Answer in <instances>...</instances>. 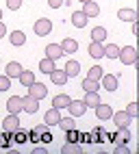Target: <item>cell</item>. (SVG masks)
Returning a JSON list of instances; mask_svg holds the SVG:
<instances>
[{
    "mask_svg": "<svg viewBox=\"0 0 139 154\" xmlns=\"http://www.w3.org/2000/svg\"><path fill=\"white\" fill-rule=\"evenodd\" d=\"M117 61H122V65H135V63H137V50H135L133 46H124V48H120Z\"/></svg>",
    "mask_w": 139,
    "mask_h": 154,
    "instance_id": "cell-1",
    "label": "cell"
},
{
    "mask_svg": "<svg viewBox=\"0 0 139 154\" xmlns=\"http://www.w3.org/2000/svg\"><path fill=\"white\" fill-rule=\"evenodd\" d=\"M83 102H85L87 109H96L98 104H100V94H98V91H87L85 98H83Z\"/></svg>",
    "mask_w": 139,
    "mask_h": 154,
    "instance_id": "cell-11",
    "label": "cell"
},
{
    "mask_svg": "<svg viewBox=\"0 0 139 154\" xmlns=\"http://www.w3.org/2000/svg\"><path fill=\"white\" fill-rule=\"evenodd\" d=\"M113 152H115V154H131V150H128L124 143H120V141H117V146H115V150H113Z\"/></svg>",
    "mask_w": 139,
    "mask_h": 154,
    "instance_id": "cell-36",
    "label": "cell"
},
{
    "mask_svg": "<svg viewBox=\"0 0 139 154\" xmlns=\"http://www.w3.org/2000/svg\"><path fill=\"white\" fill-rule=\"evenodd\" d=\"M5 35H7V26L2 24V20H0V39H2Z\"/></svg>",
    "mask_w": 139,
    "mask_h": 154,
    "instance_id": "cell-42",
    "label": "cell"
},
{
    "mask_svg": "<svg viewBox=\"0 0 139 154\" xmlns=\"http://www.w3.org/2000/svg\"><path fill=\"white\" fill-rule=\"evenodd\" d=\"M11 139H13L15 143H24V141H26V130H20V128L13 130V132H11Z\"/></svg>",
    "mask_w": 139,
    "mask_h": 154,
    "instance_id": "cell-32",
    "label": "cell"
},
{
    "mask_svg": "<svg viewBox=\"0 0 139 154\" xmlns=\"http://www.w3.org/2000/svg\"><path fill=\"white\" fill-rule=\"evenodd\" d=\"M61 50H63V54H74L76 50H78V44H76V39H72V37H65L61 44Z\"/></svg>",
    "mask_w": 139,
    "mask_h": 154,
    "instance_id": "cell-12",
    "label": "cell"
},
{
    "mask_svg": "<svg viewBox=\"0 0 139 154\" xmlns=\"http://www.w3.org/2000/svg\"><path fill=\"white\" fill-rule=\"evenodd\" d=\"M7 111L9 113H22V98H20V96H11L7 100Z\"/></svg>",
    "mask_w": 139,
    "mask_h": 154,
    "instance_id": "cell-17",
    "label": "cell"
},
{
    "mask_svg": "<svg viewBox=\"0 0 139 154\" xmlns=\"http://www.w3.org/2000/svg\"><path fill=\"white\" fill-rule=\"evenodd\" d=\"M100 87H104V91H117V76L115 74H102Z\"/></svg>",
    "mask_w": 139,
    "mask_h": 154,
    "instance_id": "cell-8",
    "label": "cell"
},
{
    "mask_svg": "<svg viewBox=\"0 0 139 154\" xmlns=\"http://www.w3.org/2000/svg\"><path fill=\"white\" fill-rule=\"evenodd\" d=\"M81 2H89V0H81Z\"/></svg>",
    "mask_w": 139,
    "mask_h": 154,
    "instance_id": "cell-45",
    "label": "cell"
},
{
    "mask_svg": "<svg viewBox=\"0 0 139 154\" xmlns=\"http://www.w3.org/2000/svg\"><path fill=\"white\" fill-rule=\"evenodd\" d=\"M63 2H65V0H48V7H50V9H59Z\"/></svg>",
    "mask_w": 139,
    "mask_h": 154,
    "instance_id": "cell-40",
    "label": "cell"
},
{
    "mask_svg": "<svg viewBox=\"0 0 139 154\" xmlns=\"http://www.w3.org/2000/svg\"><path fill=\"white\" fill-rule=\"evenodd\" d=\"M52 69H57V61L48 59V57L39 61V72H42V74H50Z\"/></svg>",
    "mask_w": 139,
    "mask_h": 154,
    "instance_id": "cell-24",
    "label": "cell"
},
{
    "mask_svg": "<svg viewBox=\"0 0 139 154\" xmlns=\"http://www.w3.org/2000/svg\"><path fill=\"white\" fill-rule=\"evenodd\" d=\"M117 17H120L122 22H135V20H137V11H135V9H120V11H117Z\"/></svg>",
    "mask_w": 139,
    "mask_h": 154,
    "instance_id": "cell-25",
    "label": "cell"
},
{
    "mask_svg": "<svg viewBox=\"0 0 139 154\" xmlns=\"http://www.w3.org/2000/svg\"><path fill=\"white\" fill-rule=\"evenodd\" d=\"M117 54H120V46L117 44H107L104 46V57L107 59H117Z\"/></svg>",
    "mask_w": 139,
    "mask_h": 154,
    "instance_id": "cell-29",
    "label": "cell"
},
{
    "mask_svg": "<svg viewBox=\"0 0 139 154\" xmlns=\"http://www.w3.org/2000/svg\"><path fill=\"white\" fill-rule=\"evenodd\" d=\"M111 119L115 122V126H117V128H128V126H131V122H133V117L128 115L126 111H120V113H113V115H111Z\"/></svg>",
    "mask_w": 139,
    "mask_h": 154,
    "instance_id": "cell-7",
    "label": "cell"
},
{
    "mask_svg": "<svg viewBox=\"0 0 139 154\" xmlns=\"http://www.w3.org/2000/svg\"><path fill=\"white\" fill-rule=\"evenodd\" d=\"M39 111V100L33 98V96H24L22 98V113H37Z\"/></svg>",
    "mask_w": 139,
    "mask_h": 154,
    "instance_id": "cell-6",
    "label": "cell"
},
{
    "mask_svg": "<svg viewBox=\"0 0 139 154\" xmlns=\"http://www.w3.org/2000/svg\"><path fill=\"white\" fill-rule=\"evenodd\" d=\"M65 74L70 76V78H74V76H78L81 74V63L78 61H65Z\"/></svg>",
    "mask_w": 139,
    "mask_h": 154,
    "instance_id": "cell-21",
    "label": "cell"
},
{
    "mask_svg": "<svg viewBox=\"0 0 139 154\" xmlns=\"http://www.w3.org/2000/svg\"><path fill=\"white\" fill-rule=\"evenodd\" d=\"M26 139H31L33 143H37V141H39V132H37L35 128H31V130H28V135H26Z\"/></svg>",
    "mask_w": 139,
    "mask_h": 154,
    "instance_id": "cell-38",
    "label": "cell"
},
{
    "mask_svg": "<svg viewBox=\"0 0 139 154\" xmlns=\"http://www.w3.org/2000/svg\"><path fill=\"white\" fill-rule=\"evenodd\" d=\"M9 39H11V44H13L15 48H20V46L26 44V35L22 33V30H13V33L9 35Z\"/></svg>",
    "mask_w": 139,
    "mask_h": 154,
    "instance_id": "cell-26",
    "label": "cell"
},
{
    "mask_svg": "<svg viewBox=\"0 0 139 154\" xmlns=\"http://www.w3.org/2000/svg\"><path fill=\"white\" fill-rule=\"evenodd\" d=\"M35 130L39 132V135H42V132H44V130H48V126H46V124H39V126H35Z\"/></svg>",
    "mask_w": 139,
    "mask_h": 154,
    "instance_id": "cell-43",
    "label": "cell"
},
{
    "mask_svg": "<svg viewBox=\"0 0 139 154\" xmlns=\"http://www.w3.org/2000/svg\"><path fill=\"white\" fill-rule=\"evenodd\" d=\"M33 30H35L37 37H48V35L52 33V22L48 17H39L37 22H35V26H33Z\"/></svg>",
    "mask_w": 139,
    "mask_h": 154,
    "instance_id": "cell-2",
    "label": "cell"
},
{
    "mask_svg": "<svg viewBox=\"0 0 139 154\" xmlns=\"http://www.w3.org/2000/svg\"><path fill=\"white\" fill-rule=\"evenodd\" d=\"M33 154H48V150L42 148V146H37V148H33Z\"/></svg>",
    "mask_w": 139,
    "mask_h": 154,
    "instance_id": "cell-41",
    "label": "cell"
},
{
    "mask_svg": "<svg viewBox=\"0 0 139 154\" xmlns=\"http://www.w3.org/2000/svg\"><path fill=\"white\" fill-rule=\"evenodd\" d=\"M0 124H2V130H7V132L17 130V128H20V117H17V113H9V115L0 122Z\"/></svg>",
    "mask_w": 139,
    "mask_h": 154,
    "instance_id": "cell-4",
    "label": "cell"
},
{
    "mask_svg": "<svg viewBox=\"0 0 139 154\" xmlns=\"http://www.w3.org/2000/svg\"><path fill=\"white\" fill-rule=\"evenodd\" d=\"M87 20H89V17L83 13V9H78V11L72 13V24H74L76 28H85V26H87Z\"/></svg>",
    "mask_w": 139,
    "mask_h": 154,
    "instance_id": "cell-18",
    "label": "cell"
},
{
    "mask_svg": "<svg viewBox=\"0 0 139 154\" xmlns=\"http://www.w3.org/2000/svg\"><path fill=\"white\" fill-rule=\"evenodd\" d=\"M70 100H72V98H70L67 94H59V96H54V98H52V106H54V109H59V111H61V109H67Z\"/></svg>",
    "mask_w": 139,
    "mask_h": 154,
    "instance_id": "cell-22",
    "label": "cell"
},
{
    "mask_svg": "<svg viewBox=\"0 0 139 154\" xmlns=\"http://www.w3.org/2000/svg\"><path fill=\"white\" fill-rule=\"evenodd\" d=\"M0 20H2V9H0Z\"/></svg>",
    "mask_w": 139,
    "mask_h": 154,
    "instance_id": "cell-44",
    "label": "cell"
},
{
    "mask_svg": "<svg viewBox=\"0 0 139 154\" xmlns=\"http://www.w3.org/2000/svg\"><path fill=\"white\" fill-rule=\"evenodd\" d=\"M81 152H83V148L78 146L76 141H74V143H72V141H67L65 146L61 148V154H81Z\"/></svg>",
    "mask_w": 139,
    "mask_h": 154,
    "instance_id": "cell-27",
    "label": "cell"
},
{
    "mask_svg": "<svg viewBox=\"0 0 139 154\" xmlns=\"http://www.w3.org/2000/svg\"><path fill=\"white\" fill-rule=\"evenodd\" d=\"M22 69H24V67H22V63H20V61H11V63H7V69H5V74H7L9 78H17Z\"/></svg>",
    "mask_w": 139,
    "mask_h": 154,
    "instance_id": "cell-16",
    "label": "cell"
},
{
    "mask_svg": "<svg viewBox=\"0 0 139 154\" xmlns=\"http://www.w3.org/2000/svg\"><path fill=\"white\" fill-rule=\"evenodd\" d=\"M102 74H104V69H102L100 65H94V67H89V72H87V78L100 80V78H102Z\"/></svg>",
    "mask_w": 139,
    "mask_h": 154,
    "instance_id": "cell-31",
    "label": "cell"
},
{
    "mask_svg": "<svg viewBox=\"0 0 139 154\" xmlns=\"http://www.w3.org/2000/svg\"><path fill=\"white\" fill-rule=\"evenodd\" d=\"M65 137H67V141H76L78 139V132H76V128H72V130H65Z\"/></svg>",
    "mask_w": 139,
    "mask_h": 154,
    "instance_id": "cell-37",
    "label": "cell"
},
{
    "mask_svg": "<svg viewBox=\"0 0 139 154\" xmlns=\"http://www.w3.org/2000/svg\"><path fill=\"white\" fill-rule=\"evenodd\" d=\"M11 89V78H9L7 74L0 76V91H9Z\"/></svg>",
    "mask_w": 139,
    "mask_h": 154,
    "instance_id": "cell-34",
    "label": "cell"
},
{
    "mask_svg": "<svg viewBox=\"0 0 139 154\" xmlns=\"http://www.w3.org/2000/svg\"><path fill=\"white\" fill-rule=\"evenodd\" d=\"M39 141H44V143H50V141H52V135H50V130H44L42 135H39Z\"/></svg>",
    "mask_w": 139,
    "mask_h": 154,
    "instance_id": "cell-39",
    "label": "cell"
},
{
    "mask_svg": "<svg viewBox=\"0 0 139 154\" xmlns=\"http://www.w3.org/2000/svg\"><path fill=\"white\" fill-rule=\"evenodd\" d=\"M57 126H61V130H72V128H76V122H74L72 115H70V117H61Z\"/></svg>",
    "mask_w": 139,
    "mask_h": 154,
    "instance_id": "cell-30",
    "label": "cell"
},
{
    "mask_svg": "<svg viewBox=\"0 0 139 154\" xmlns=\"http://www.w3.org/2000/svg\"><path fill=\"white\" fill-rule=\"evenodd\" d=\"M83 13H85L87 17H98V15H100V5L94 2V0L83 2Z\"/></svg>",
    "mask_w": 139,
    "mask_h": 154,
    "instance_id": "cell-10",
    "label": "cell"
},
{
    "mask_svg": "<svg viewBox=\"0 0 139 154\" xmlns=\"http://www.w3.org/2000/svg\"><path fill=\"white\" fill-rule=\"evenodd\" d=\"M96 115H98V119H111V115H113V109L111 106H109V104H102V102H100V104H98L96 106Z\"/></svg>",
    "mask_w": 139,
    "mask_h": 154,
    "instance_id": "cell-20",
    "label": "cell"
},
{
    "mask_svg": "<svg viewBox=\"0 0 139 154\" xmlns=\"http://www.w3.org/2000/svg\"><path fill=\"white\" fill-rule=\"evenodd\" d=\"M48 76L52 78V83H54V85H65L67 80H70V76L65 74V69H52Z\"/></svg>",
    "mask_w": 139,
    "mask_h": 154,
    "instance_id": "cell-15",
    "label": "cell"
},
{
    "mask_svg": "<svg viewBox=\"0 0 139 154\" xmlns=\"http://www.w3.org/2000/svg\"><path fill=\"white\" fill-rule=\"evenodd\" d=\"M67 111H70V115H72V117H81V115L87 113V106H85L83 100H70Z\"/></svg>",
    "mask_w": 139,
    "mask_h": 154,
    "instance_id": "cell-5",
    "label": "cell"
},
{
    "mask_svg": "<svg viewBox=\"0 0 139 154\" xmlns=\"http://www.w3.org/2000/svg\"><path fill=\"white\" fill-rule=\"evenodd\" d=\"M124 111H126V113H128V115H131V117L135 119V117L139 115V104H137V102H131V104H128V106H126Z\"/></svg>",
    "mask_w": 139,
    "mask_h": 154,
    "instance_id": "cell-33",
    "label": "cell"
},
{
    "mask_svg": "<svg viewBox=\"0 0 139 154\" xmlns=\"http://www.w3.org/2000/svg\"><path fill=\"white\" fill-rule=\"evenodd\" d=\"M91 42H98V44L107 42V28L104 26H94L91 28Z\"/></svg>",
    "mask_w": 139,
    "mask_h": 154,
    "instance_id": "cell-19",
    "label": "cell"
},
{
    "mask_svg": "<svg viewBox=\"0 0 139 154\" xmlns=\"http://www.w3.org/2000/svg\"><path fill=\"white\" fill-rule=\"evenodd\" d=\"M89 57L91 59H104V44H98V42H91L89 44Z\"/></svg>",
    "mask_w": 139,
    "mask_h": 154,
    "instance_id": "cell-13",
    "label": "cell"
},
{
    "mask_svg": "<svg viewBox=\"0 0 139 154\" xmlns=\"http://www.w3.org/2000/svg\"><path fill=\"white\" fill-rule=\"evenodd\" d=\"M26 89H28V96H33V98H37V100H44V98L48 96V87H46L44 83H37V80H35L33 85H28Z\"/></svg>",
    "mask_w": 139,
    "mask_h": 154,
    "instance_id": "cell-3",
    "label": "cell"
},
{
    "mask_svg": "<svg viewBox=\"0 0 139 154\" xmlns=\"http://www.w3.org/2000/svg\"><path fill=\"white\" fill-rule=\"evenodd\" d=\"M83 91H100V80H94V78H85L83 80Z\"/></svg>",
    "mask_w": 139,
    "mask_h": 154,
    "instance_id": "cell-28",
    "label": "cell"
},
{
    "mask_svg": "<svg viewBox=\"0 0 139 154\" xmlns=\"http://www.w3.org/2000/svg\"><path fill=\"white\" fill-rule=\"evenodd\" d=\"M59 119H61V113H59V109L50 106V109H48V113H46V117H44V124H46V126H57Z\"/></svg>",
    "mask_w": 139,
    "mask_h": 154,
    "instance_id": "cell-9",
    "label": "cell"
},
{
    "mask_svg": "<svg viewBox=\"0 0 139 154\" xmlns=\"http://www.w3.org/2000/svg\"><path fill=\"white\" fill-rule=\"evenodd\" d=\"M46 57L52 59V61H59V59L63 57L61 46H59V44H48V46H46Z\"/></svg>",
    "mask_w": 139,
    "mask_h": 154,
    "instance_id": "cell-14",
    "label": "cell"
},
{
    "mask_svg": "<svg viewBox=\"0 0 139 154\" xmlns=\"http://www.w3.org/2000/svg\"><path fill=\"white\" fill-rule=\"evenodd\" d=\"M20 7H22V0H7V9H11V11H17Z\"/></svg>",
    "mask_w": 139,
    "mask_h": 154,
    "instance_id": "cell-35",
    "label": "cell"
},
{
    "mask_svg": "<svg viewBox=\"0 0 139 154\" xmlns=\"http://www.w3.org/2000/svg\"><path fill=\"white\" fill-rule=\"evenodd\" d=\"M17 80H20V85L28 87V85L35 83V74H33L31 69H22V72H20V76H17Z\"/></svg>",
    "mask_w": 139,
    "mask_h": 154,
    "instance_id": "cell-23",
    "label": "cell"
}]
</instances>
